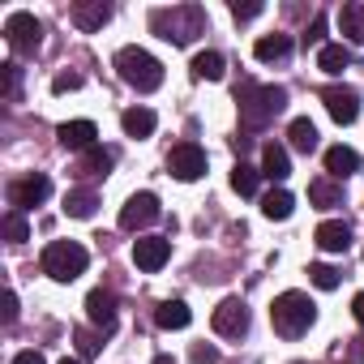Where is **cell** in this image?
<instances>
[{
	"instance_id": "1",
	"label": "cell",
	"mask_w": 364,
	"mask_h": 364,
	"mask_svg": "<svg viewBox=\"0 0 364 364\" xmlns=\"http://www.w3.org/2000/svg\"><path fill=\"white\" fill-rule=\"evenodd\" d=\"M116 73H120L124 86L141 90V95H150V90L163 86V65L150 52H141V48H120L116 52Z\"/></svg>"
},
{
	"instance_id": "2",
	"label": "cell",
	"mask_w": 364,
	"mask_h": 364,
	"mask_svg": "<svg viewBox=\"0 0 364 364\" xmlns=\"http://www.w3.org/2000/svg\"><path fill=\"white\" fill-rule=\"evenodd\" d=\"M270 321H274V330H279L283 338H300V334L317 321V304H313L304 291H283V296L274 300V309H270Z\"/></svg>"
},
{
	"instance_id": "3",
	"label": "cell",
	"mask_w": 364,
	"mask_h": 364,
	"mask_svg": "<svg viewBox=\"0 0 364 364\" xmlns=\"http://www.w3.org/2000/svg\"><path fill=\"white\" fill-rule=\"evenodd\" d=\"M150 26H154V35H159V39H167V43H189L193 35H202V26H206V14H202L198 5H180V9H154V14H150Z\"/></svg>"
},
{
	"instance_id": "4",
	"label": "cell",
	"mask_w": 364,
	"mask_h": 364,
	"mask_svg": "<svg viewBox=\"0 0 364 364\" xmlns=\"http://www.w3.org/2000/svg\"><path fill=\"white\" fill-rule=\"evenodd\" d=\"M86 262H90V253L77 240H52L43 249V274L56 283H73L77 274H86Z\"/></svg>"
},
{
	"instance_id": "5",
	"label": "cell",
	"mask_w": 364,
	"mask_h": 364,
	"mask_svg": "<svg viewBox=\"0 0 364 364\" xmlns=\"http://www.w3.org/2000/svg\"><path fill=\"white\" fill-rule=\"evenodd\" d=\"M240 99V116H245V124L249 129H262L266 120H274L283 107H287V90L283 86H262V90H240L236 95Z\"/></svg>"
},
{
	"instance_id": "6",
	"label": "cell",
	"mask_w": 364,
	"mask_h": 364,
	"mask_svg": "<svg viewBox=\"0 0 364 364\" xmlns=\"http://www.w3.org/2000/svg\"><path fill=\"white\" fill-rule=\"evenodd\" d=\"M5 39H9V48H14L18 56H35L39 43H43V26L35 22V14H9Z\"/></svg>"
},
{
	"instance_id": "7",
	"label": "cell",
	"mask_w": 364,
	"mask_h": 364,
	"mask_svg": "<svg viewBox=\"0 0 364 364\" xmlns=\"http://www.w3.org/2000/svg\"><path fill=\"white\" fill-rule=\"evenodd\" d=\"M52 193V180L43 171H31V176H18L9 180V206L14 210H31V206H43Z\"/></svg>"
},
{
	"instance_id": "8",
	"label": "cell",
	"mask_w": 364,
	"mask_h": 364,
	"mask_svg": "<svg viewBox=\"0 0 364 364\" xmlns=\"http://www.w3.org/2000/svg\"><path fill=\"white\" fill-rule=\"evenodd\" d=\"M167 171L176 180H202L206 176V150L198 141H180L171 154H167Z\"/></svg>"
},
{
	"instance_id": "9",
	"label": "cell",
	"mask_w": 364,
	"mask_h": 364,
	"mask_svg": "<svg viewBox=\"0 0 364 364\" xmlns=\"http://www.w3.org/2000/svg\"><path fill=\"white\" fill-rule=\"evenodd\" d=\"M321 103H326V112H330L338 124H355V120H360V95H355L351 86H326V90H321Z\"/></svg>"
},
{
	"instance_id": "10",
	"label": "cell",
	"mask_w": 364,
	"mask_h": 364,
	"mask_svg": "<svg viewBox=\"0 0 364 364\" xmlns=\"http://www.w3.org/2000/svg\"><path fill=\"white\" fill-rule=\"evenodd\" d=\"M159 219V198L154 193H133L129 202H124V210H120V228L124 232H141V228H150Z\"/></svg>"
},
{
	"instance_id": "11",
	"label": "cell",
	"mask_w": 364,
	"mask_h": 364,
	"mask_svg": "<svg viewBox=\"0 0 364 364\" xmlns=\"http://www.w3.org/2000/svg\"><path fill=\"white\" fill-rule=\"evenodd\" d=\"M210 326H215V334H223V338H240V334L249 330V309H245V300H223V304L215 309Z\"/></svg>"
},
{
	"instance_id": "12",
	"label": "cell",
	"mask_w": 364,
	"mask_h": 364,
	"mask_svg": "<svg viewBox=\"0 0 364 364\" xmlns=\"http://www.w3.org/2000/svg\"><path fill=\"white\" fill-rule=\"evenodd\" d=\"M167 257H171V245H167L163 236H141V240H133V262H137V270L154 274V270L167 266Z\"/></svg>"
},
{
	"instance_id": "13",
	"label": "cell",
	"mask_w": 364,
	"mask_h": 364,
	"mask_svg": "<svg viewBox=\"0 0 364 364\" xmlns=\"http://www.w3.org/2000/svg\"><path fill=\"white\" fill-rule=\"evenodd\" d=\"M86 317H90L103 334H112V330H116V291L95 287V291L86 296Z\"/></svg>"
},
{
	"instance_id": "14",
	"label": "cell",
	"mask_w": 364,
	"mask_h": 364,
	"mask_svg": "<svg viewBox=\"0 0 364 364\" xmlns=\"http://www.w3.org/2000/svg\"><path fill=\"white\" fill-rule=\"evenodd\" d=\"M154 321H159V330H185V326L193 321V313H189L185 300H163V304L154 309Z\"/></svg>"
},
{
	"instance_id": "15",
	"label": "cell",
	"mask_w": 364,
	"mask_h": 364,
	"mask_svg": "<svg viewBox=\"0 0 364 364\" xmlns=\"http://www.w3.org/2000/svg\"><path fill=\"white\" fill-rule=\"evenodd\" d=\"M95 137H99V129H95L90 120H65V124H60V141H65L69 150H90Z\"/></svg>"
},
{
	"instance_id": "16",
	"label": "cell",
	"mask_w": 364,
	"mask_h": 364,
	"mask_svg": "<svg viewBox=\"0 0 364 364\" xmlns=\"http://www.w3.org/2000/svg\"><path fill=\"white\" fill-rule=\"evenodd\" d=\"M326 253H347V245H351V228L347 223H338V219H330V223H321L317 228V236H313Z\"/></svg>"
},
{
	"instance_id": "17",
	"label": "cell",
	"mask_w": 364,
	"mask_h": 364,
	"mask_svg": "<svg viewBox=\"0 0 364 364\" xmlns=\"http://www.w3.org/2000/svg\"><path fill=\"white\" fill-rule=\"evenodd\" d=\"M326 171L330 176H355L360 171V154L351 146H330L326 150Z\"/></svg>"
},
{
	"instance_id": "18",
	"label": "cell",
	"mask_w": 364,
	"mask_h": 364,
	"mask_svg": "<svg viewBox=\"0 0 364 364\" xmlns=\"http://www.w3.org/2000/svg\"><path fill=\"white\" fill-rule=\"evenodd\" d=\"M107 18H112V5H103V0H86V5H73V22H77L82 31H99Z\"/></svg>"
},
{
	"instance_id": "19",
	"label": "cell",
	"mask_w": 364,
	"mask_h": 364,
	"mask_svg": "<svg viewBox=\"0 0 364 364\" xmlns=\"http://www.w3.org/2000/svg\"><path fill=\"white\" fill-rule=\"evenodd\" d=\"M262 176H270V180H287L291 176V159H287V150L283 146H266L262 150Z\"/></svg>"
},
{
	"instance_id": "20",
	"label": "cell",
	"mask_w": 364,
	"mask_h": 364,
	"mask_svg": "<svg viewBox=\"0 0 364 364\" xmlns=\"http://www.w3.org/2000/svg\"><path fill=\"white\" fill-rule=\"evenodd\" d=\"M338 31H343L351 43H364V5H360V0L343 5V14H338Z\"/></svg>"
},
{
	"instance_id": "21",
	"label": "cell",
	"mask_w": 364,
	"mask_h": 364,
	"mask_svg": "<svg viewBox=\"0 0 364 364\" xmlns=\"http://www.w3.org/2000/svg\"><path fill=\"white\" fill-rule=\"evenodd\" d=\"M120 124H124V133H129V137H150L159 120H154V112H150V107H129V112L120 116Z\"/></svg>"
},
{
	"instance_id": "22",
	"label": "cell",
	"mask_w": 364,
	"mask_h": 364,
	"mask_svg": "<svg viewBox=\"0 0 364 364\" xmlns=\"http://www.w3.org/2000/svg\"><path fill=\"white\" fill-rule=\"evenodd\" d=\"M287 52H291V39H287V35H262V39H257V48H253V56H257L262 65L283 60Z\"/></svg>"
},
{
	"instance_id": "23",
	"label": "cell",
	"mask_w": 364,
	"mask_h": 364,
	"mask_svg": "<svg viewBox=\"0 0 364 364\" xmlns=\"http://www.w3.org/2000/svg\"><path fill=\"white\" fill-rule=\"evenodd\" d=\"M291 210H296V198H291L287 189H270V193L262 198V215H266V219H291Z\"/></svg>"
},
{
	"instance_id": "24",
	"label": "cell",
	"mask_w": 364,
	"mask_h": 364,
	"mask_svg": "<svg viewBox=\"0 0 364 364\" xmlns=\"http://www.w3.org/2000/svg\"><path fill=\"white\" fill-rule=\"evenodd\" d=\"M317 65H321L326 73H343V69L351 65V48H343V43H321Z\"/></svg>"
},
{
	"instance_id": "25",
	"label": "cell",
	"mask_w": 364,
	"mask_h": 364,
	"mask_svg": "<svg viewBox=\"0 0 364 364\" xmlns=\"http://www.w3.org/2000/svg\"><path fill=\"white\" fill-rule=\"evenodd\" d=\"M309 202L321 206V210H334V206H343V189L330 185V180H313V185H309Z\"/></svg>"
},
{
	"instance_id": "26",
	"label": "cell",
	"mask_w": 364,
	"mask_h": 364,
	"mask_svg": "<svg viewBox=\"0 0 364 364\" xmlns=\"http://www.w3.org/2000/svg\"><path fill=\"white\" fill-rule=\"evenodd\" d=\"M223 69H228V65H223L219 52H198V56H193V77H202V82H219Z\"/></svg>"
},
{
	"instance_id": "27",
	"label": "cell",
	"mask_w": 364,
	"mask_h": 364,
	"mask_svg": "<svg viewBox=\"0 0 364 364\" xmlns=\"http://www.w3.org/2000/svg\"><path fill=\"white\" fill-rule=\"evenodd\" d=\"M287 137H291V146H296V150H304V154H313V150H317V124H313V120H304V116H300V120H291Z\"/></svg>"
},
{
	"instance_id": "28",
	"label": "cell",
	"mask_w": 364,
	"mask_h": 364,
	"mask_svg": "<svg viewBox=\"0 0 364 364\" xmlns=\"http://www.w3.org/2000/svg\"><path fill=\"white\" fill-rule=\"evenodd\" d=\"M95 206H99V198H95L90 189H73V193H65V215H73V219H90Z\"/></svg>"
},
{
	"instance_id": "29",
	"label": "cell",
	"mask_w": 364,
	"mask_h": 364,
	"mask_svg": "<svg viewBox=\"0 0 364 364\" xmlns=\"http://www.w3.org/2000/svg\"><path fill=\"white\" fill-rule=\"evenodd\" d=\"M257 176H262V171H257V167H249V163L240 159V163L232 167V189H236L240 198H253V193H257Z\"/></svg>"
},
{
	"instance_id": "30",
	"label": "cell",
	"mask_w": 364,
	"mask_h": 364,
	"mask_svg": "<svg viewBox=\"0 0 364 364\" xmlns=\"http://www.w3.org/2000/svg\"><path fill=\"white\" fill-rule=\"evenodd\" d=\"M107 167H112V150L90 146V150H86V159H82V171H90V176H107Z\"/></svg>"
},
{
	"instance_id": "31",
	"label": "cell",
	"mask_w": 364,
	"mask_h": 364,
	"mask_svg": "<svg viewBox=\"0 0 364 364\" xmlns=\"http://www.w3.org/2000/svg\"><path fill=\"white\" fill-rule=\"evenodd\" d=\"M309 279H313V287H321V291H334V287L343 283V274H338L334 266H326V262L309 266Z\"/></svg>"
},
{
	"instance_id": "32",
	"label": "cell",
	"mask_w": 364,
	"mask_h": 364,
	"mask_svg": "<svg viewBox=\"0 0 364 364\" xmlns=\"http://www.w3.org/2000/svg\"><path fill=\"white\" fill-rule=\"evenodd\" d=\"M5 236H9L14 245H22V240L31 236V228H26V219H22V210H14V215H5Z\"/></svg>"
},
{
	"instance_id": "33",
	"label": "cell",
	"mask_w": 364,
	"mask_h": 364,
	"mask_svg": "<svg viewBox=\"0 0 364 364\" xmlns=\"http://www.w3.org/2000/svg\"><path fill=\"white\" fill-rule=\"evenodd\" d=\"M262 9H266L262 0H249V5H240V0H236V5H232V18H236V22H253Z\"/></svg>"
},
{
	"instance_id": "34",
	"label": "cell",
	"mask_w": 364,
	"mask_h": 364,
	"mask_svg": "<svg viewBox=\"0 0 364 364\" xmlns=\"http://www.w3.org/2000/svg\"><path fill=\"white\" fill-rule=\"evenodd\" d=\"M77 86H82V73H56V82H52L56 95H69V90H77Z\"/></svg>"
},
{
	"instance_id": "35",
	"label": "cell",
	"mask_w": 364,
	"mask_h": 364,
	"mask_svg": "<svg viewBox=\"0 0 364 364\" xmlns=\"http://www.w3.org/2000/svg\"><path fill=\"white\" fill-rule=\"evenodd\" d=\"M189 360H193V364H219V351H215V347H206V343H193Z\"/></svg>"
},
{
	"instance_id": "36",
	"label": "cell",
	"mask_w": 364,
	"mask_h": 364,
	"mask_svg": "<svg viewBox=\"0 0 364 364\" xmlns=\"http://www.w3.org/2000/svg\"><path fill=\"white\" fill-rule=\"evenodd\" d=\"M0 77H5V95H18V65H0Z\"/></svg>"
},
{
	"instance_id": "37",
	"label": "cell",
	"mask_w": 364,
	"mask_h": 364,
	"mask_svg": "<svg viewBox=\"0 0 364 364\" xmlns=\"http://www.w3.org/2000/svg\"><path fill=\"white\" fill-rule=\"evenodd\" d=\"M321 35H326V18H313V26H309L304 43H321Z\"/></svg>"
},
{
	"instance_id": "38",
	"label": "cell",
	"mask_w": 364,
	"mask_h": 364,
	"mask_svg": "<svg viewBox=\"0 0 364 364\" xmlns=\"http://www.w3.org/2000/svg\"><path fill=\"white\" fill-rule=\"evenodd\" d=\"M14 321H18V296L9 291L5 296V326H14Z\"/></svg>"
},
{
	"instance_id": "39",
	"label": "cell",
	"mask_w": 364,
	"mask_h": 364,
	"mask_svg": "<svg viewBox=\"0 0 364 364\" xmlns=\"http://www.w3.org/2000/svg\"><path fill=\"white\" fill-rule=\"evenodd\" d=\"M77 343H82V355H95V351H99V343H95L86 330H77Z\"/></svg>"
},
{
	"instance_id": "40",
	"label": "cell",
	"mask_w": 364,
	"mask_h": 364,
	"mask_svg": "<svg viewBox=\"0 0 364 364\" xmlns=\"http://www.w3.org/2000/svg\"><path fill=\"white\" fill-rule=\"evenodd\" d=\"M14 364H48V360H43L39 351H18V355H14Z\"/></svg>"
},
{
	"instance_id": "41",
	"label": "cell",
	"mask_w": 364,
	"mask_h": 364,
	"mask_svg": "<svg viewBox=\"0 0 364 364\" xmlns=\"http://www.w3.org/2000/svg\"><path fill=\"white\" fill-rule=\"evenodd\" d=\"M351 313H355V321H360V326H364V291H360V296H355V300H351Z\"/></svg>"
},
{
	"instance_id": "42",
	"label": "cell",
	"mask_w": 364,
	"mask_h": 364,
	"mask_svg": "<svg viewBox=\"0 0 364 364\" xmlns=\"http://www.w3.org/2000/svg\"><path fill=\"white\" fill-rule=\"evenodd\" d=\"M351 360H360V364H364V338H355V343H351Z\"/></svg>"
},
{
	"instance_id": "43",
	"label": "cell",
	"mask_w": 364,
	"mask_h": 364,
	"mask_svg": "<svg viewBox=\"0 0 364 364\" xmlns=\"http://www.w3.org/2000/svg\"><path fill=\"white\" fill-rule=\"evenodd\" d=\"M154 364H176V360L171 355H154Z\"/></svg>"
},
{
	"instance_id": "44",
	"label": "cell",
	"mask_w": 364,
	"mask_h": 364,
	"mask_svg": "<svg viewBox=\"0 0 364 364\" xmlns=\"http://www.w3.org/2000/svg\"><path fill=\"white\" fill-rule=\"evenodd\" d=\"M60 364H82V360H69V355H65V360H60Z\"/></svg>"
}]
</instances>
